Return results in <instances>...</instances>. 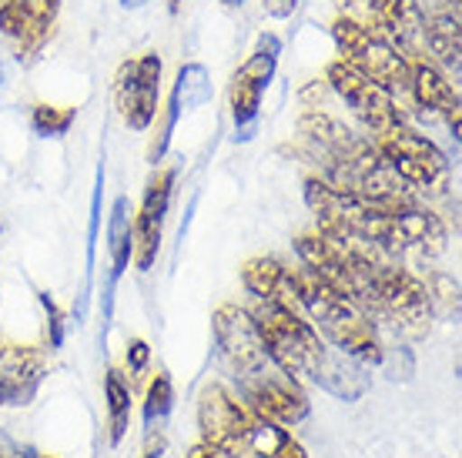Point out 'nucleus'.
<instances>
[{"instance_id": "7", "label": "nucleus", "mask_w": 462, "mask_h": 458, "mask_svg": "<svg viewBox=\"0 0 462 458\" xmlns=\"http://www.w3.org/2000/svg\"><path fill=\"white\" fill-rule=\"evenodd\" d=\"M332 37L342 60L352 64L358 74L375 80L382 91H389L395 101H409L412 97V78H409V58L382 34L379 27L365 21H352V17H338L332 23Z\"/></svg>"}, {"instance_id": "20", "label": "nucleus", "mask_w": 462, "mask_h": 458, "mask_svg": "<svg viewBox=\"0 0 462 458\" xmlns=\"http://www.w3.org/2000/svg\"><path fill=\"white\" fill-rule=\"evenodd\" d=\"M242 285L252 298H265L282 305V308L301 311L299 298H295V285H291V268H285L278 258H252V261H245Z\"/></svg>"}, {"instance_id": "27", "label": "nucleus", "mask_w": 462, "mask_h": 458, "mask_svg": "<svg viewBox=\"0 0 462 458\" xmlns=\"http://www.w3.org/2000/svg\"><path fill=\"white\" fill-rule=\"evenodd\" d=\"M379 368L393 381H409L412 371H416V358H412V352H409L405 344H385V348H382Z\"/></svg>"}, {"instance_id": "25", "label": "nucleus", "mask_w": 462, "mask_h": 458, "mask_svg": "<svg viewBox=\"0 0 462 458\" xmlns=\"http://www.w3.org/2000/svg\"><path fill=\"white\" fill-rule=\"evenodd\" d=\"M78 121V107H54V104H37L31 111V127L41 138H64L70 124Z\"/></svg>"}, {"instance_id": "37", "label": "nucleus", "mask_w": 462, "mask_h": 458, "mask_svg": "<svg viewBox=\"0 0 462 458\" xmlns=\"http://www.w3.org/2000/svg\"><path fill=\"white\" fill-rule=\"evenodd\" d=\"M178 7H181V0H168V11L178 14Z\"/></svg>"}, {"instance_id": "31", "label": "nucleus", "mask_w": 462, "mask_h": 458, "mask_svg": "<svg viewBox=\"0 0 462 458\" xmlns=\"http://www.w3.org/2000/svg\"><path fill=\"white\" fill-rule=\"evenodd\" d=\"M295 11V0H268V14H275V17H289Z\"/></svg>"}, {"instance_id": "19", "label": "nucleus", "mask_w": 462, "mask_h": 458, "mask_svg": "<svg viewBox=\"0 0 462 458\" xmlns=\"http://www.w3.org/2000/svg\"><path fill=\"white\" fill-rule=\"evenodd\" d=\"M208 101H211L208 70L201 68V64H185V68L178 70V80H174L171 104H168V117H164L162 138L154 141V148H151V160H154V164H158V160L168 154V144H171L174 124H178L181 111H195V107H205Z\"/></svg>"}, {"instance_id": "35", "label": "nucleus", "mask_w": 462, "mask_h": 458, "mask_svg": "<svg viewBox=\"0 0 462 458\" xmlns=\"http://www.w3.org/2000/svg\"><path fill=\"white\" fill-rule=\"evenodd\" d=\"M121 4H125L127 11H138V7H144V4H148V0H121Z\"/></svg>"}, {"instance_id": "2", "label": "nucleus", "mask_w": 462, "mask_h": 458, "mask_svg": "<svg viewBox=\"0 0 462 458\" xmlns=\"http://www.w3.org/2000/svg\"><path fill=\"white\" fill-rule=\"evenodd\" d=\"M305 201L315 215V231L328 238L365 244L389 258L419 254L436 258L446 252V221L422 207L412 195H358L325 184L322 178L305 181Z\"/></svg>"}, {"instance_id": "18", "label": "nucleus", "mask_w": 462, "mask_h": 458, "mask_svg": "<svg viewBox=\"0 0 462 458\" xmlns=\"http://www.w3.org/2000/svg\"><path fill=\"white\" fill-rule=\"evenodd\" d=\"M228 455L235 458H309L305 448L291 438L289 428L268 422L262 415H248L245 428L238 432L235 445L228 448Z\"/></svg>"}, {"instance_id": "8", "label": "nucleus", "mask_w": 462, "mask_h": 458, "mask_svg": "<svg viewBox=\"0 0 462 458\" xmlns=\"http://www.w3.org/2000/svg\"><path fill=\"white\" fill-rule=\"evenodd\" d=\"M365 138L375 144V151L382 154V160L395 171V178L405 188H416V191H429L432 184H439L446 178L449 160L432 141L409 124L405 114H395L382 124L369 127Z\"/></svg>"}, {"instance_id": "15", "label": "nucleus", "mask_w": 462, "mask_h": 458, "mask_svg": "<svg viewBox=\"0 0 462 458\" xmlns=\"http://www.w3.org/2000/svg\"><path fill=\"white\" fill-rule=\"evenodd\" d=\"M47 371V355L34 344L0 342V408L27 405L34 398Z\"/></svg>"}, {"instance_id": "17", "label": "nucleus", "mask_w": 462, "mask_h": 458, "mask_svg": "<svg viewBox=\"0 0 462 458\" xmlns=\"http://www.w3.org/2000/svg\"><path fill=\"white\" fill-rule=\"evenodd\" d=\"M409 78H412V101L426 111V114H439L452 131V141H459V121L462 104L459 91L452 87L439 68H432L429 60L416 58L409 60Z\"/></svg>"}, {"instance_id": "38", "label": "nucleus", "mask_w": 462, "mask_h": 458, "mask_svg": "<svg viewBox=\"0 0 462 458\" xmlns=\"http://www.w3.org/2000/svg\"><path fill=\"white\" fill-rule=\"evenodd\" d=\"M221 4H225V7H242L245 0H221Z\"/></svg>"}, {"instance_id": "6", "label": "nucleus", "mask_w": 462, "mask_h": 458, "mask_svg": "<svg viewBox=\"0 0 462 458\" xmlns=\"http://www.w3.org/2000/svg\"><path fill=\"white\" fill-rule=\"evenodd\" d=\"M291 285H295L301 315L319 328L325 342L338 348V352H346L348 358L362 362V365L379 368L385 342H382L379 325L358 308L356 301L346 298L338 288H332L305 264L291 271Z\"/></svg>"}, {"instance_id": "26", "label": "nucleus", "mask_w": 462, "mask_h": 458, "mask_svg": "<svg viewBox=\"0 0 462 458\" xmlns=\"http://www.w3.org/2000/svg\"><path fill=\"white\" fill-rule=\"evenodd\" d=\"M426 288H429V301H432V315H436V311L446 315V318H456V315H459V285H456L449 275L432 271Z\"/></svg>"}, {"instance_id": "28", "label": "nucleus", "mask_w": 462, "mask_h": 458, "mask_svg": "<svg viewBox=\"0 0 462 458\" xmlns=\"http://www.w3.org/2000/svg\"><path fill=\"white\" fill-rule=\"evenodd\" d=\"M148 362H151V348L144 338H131L127 342V352H125V365H127V379H131V389H134V381L148 371Z\"/></svg>"}, {"instance_id": "9", "label": "nucleus", "mask_w": 462, "mask_h": 458, "mask_svg": "<svg viewBox=\"0 0 462 458\" xmlns=\"http://www.w3.org/2000/svg\"><path fill=\"white\" fill-rule=\"evenodd\" d=\"M278 54H282V41L275 34H262L252 58L245 60L238 74L231 78V117H235V141H248L254 134V121L262 111V97H265L268 84L275 78Z\"/></svg>"}, {"instance_id": "10", "label": "nucleus", "mask_w": 462, "mask_h": 458, "mask_svg": "<svg viewBox=\"0 0 462 458\" xmlns=\"http://www.w3.org/2000/svg\"><path fill=\"white\" fill-rule=\"evenodd\" d=\"M162 58L158 54H141L127 60L117 70L115 97L121 107V117L131 131H148L158 114V91H162Z\"/></svg>"}, {"instance_id": "24", "label": "nucleus", "mask_w": 462, "mask_h": 458, "mask_svg": "<svg viewBox=\"0 0 462 458\" xmlns=\"http://www.w3.org/2000/svg\"><path fill=\"white\" fill-rule=\"evenodd\" d=\"M174 408V385L168 371H158L144 395V432H154Z\"/></svg>"}, {"instance_id": "34", "label": "nucleus", "mask_w": 462, "mask_h": 458, "mask_svg": "<svg viewBox=\"0 0 462 458\" xmlns=\"http://www.w3.org/2000/svg\"><path fill=\"white\" fill-rule=\"evenodd\" d=\"M17 455V448L7 442V435H0V458H14Z\"/></svg>"}, {"instance_id": "29", "label": "nucleus", "mask_w": 462, "mask_h": 458, "mask_svg": "<svg viewBox=\"0 0 462 458\" xmlns=\"http://www.w3.org/2000/svg\"><path fill=\"white\" fill-rule=\"evenodd\" d=\"M37 298H41V305H44V311H47V332H51V348H60V344H64V318H60V308L54 305V298H51L47 291H41Z\"/></svg>"}, {"instance_id": "3", "label": "nucleus", "mask_w": 462, "mask_h": 458, "mask_svg": "<svg viewBox=\"0 0 462 458\" xmlns=\"http://www.w3.org/2000/svg\"><path fill=\"white\" fill-rule=\"evenodd\" d=\"M211 332H215L221 365L238 389V398L254 415L282 428H291L309 418L312 412L309 391L272 358L248 311L238 305H221L211 318Z\"/></svg>"}, {"instance_id": "16", "label": "nucleus", "mask_w": 462, "mask_h": 458, "mask_svg": "<svg viewBox=\"0 0 462 458\" xmlns=\"http://www.w3.org/2000/svg\"><path fill=\"white\" fill-rule=\"evenodd\" d=\"M365 11L409 60L426 54V41H422L426 14L419 7V0H365Z\"/></svg>"}, {"instance_id": "12", "label": "nucleus", "mask_w": 462, "mask_h": 458, "mask_svg": "<svg viewBox=\"0 0 462 458\" xmlns=\"http://www.w3.org/2000/svg\"><path fill=\"white\" fill-rule=\"evenodd\" d=\"M174 178L178 171L174 168H162L144 188V201H141L138 215L131 221V234H134V254L131 261L138 271H151L154 261H158V252H162V231L164 218H168V205H171V191H174Z\"/></svg>"}, {"instance_id": "39", "label": "nucleus", "mask_w": 462, "mask_h": 458, "mask_svg": "<svg viewBox=\"0 0 462 458\" xmlns=\"http://www.w3.org/2000/svg\"><path fill=\"white\" fill-rule=\"evenodd\" d=\"M0 87H4V64H0Z\"/></svg>"}, {"instance_id": "30", "label": "nucleus", "mask_w": 462, "mask_h": 458, "mask_svg": "<svg viewBox=\"0 0 462 458\" xmlns=\"http://www.w3.org/2000/svg\"><path fill=\"white\" fill-rule=\"evenodd\" d=\"M185 458H235V455H228V452H221V448H215V445H205V442H198V445L188 448Z\"/></svg>"}, {"instance_id": "21", "label": "nucleus", "mask_w": 462, "mask_h": 458, "mask_svg": "<svg viewBox=\"0 0 462 458\" xmlns=\"http://www.w3.org/2000/svg\"><path fill=\"white\" fill-rule=\"evenodd\" d=\"M107 252H111V278H107V291H105V332H107V318H111L115 288H117V281H121V275L127 271V264H131V254H134V234H131L127 197H115L111 221H107Z\"/></svg>"}, {"instance_id": "22", "label": "nucleus", "mask_w": 462, "mask_h": 458, "mask_svg": "<svg viewBox=\"0 0 462 458\" xmlns=\"http://www.w3.org/2000/svg\"><path fill=\"white\" fill-rule=\"evenodd\" d=\"M422 41H426L429 54L439 60L442 68L452 70L459 78L462 68V41H459V14H436L426 17V31H422Z\"/></svg>"}, {"instance_id": "14", "label": "nucleus", "mask_w": 462, "mask_h": 458, "mask_svg": "<svg viewBox=\"0 0 462 458\" xmlns=\"http://www.w3.org/2000/svg\"><path fill=\"white\" fill-rule=\"evenodd\" d=\"M252 408L245 405L235 391H228L221 381H211L198 395V428H201V442L228 452L235 445L238 432L245 428Z\"/></svg>"}, {"instance_id": "5", "label": "nucleus", "mask_w": 462, "mask_h": 458, "mask_svg": "<svg viewBox=\"0 0 462 458\" xmlns=\"http://www.w3.org/2000/svg\"><path fill=\"white\" fill-rule=\"evenodd\" d=\"M299 134L325 184L358 195H409V188L382 160L375 144L346 127L338 117L309 111L299 121Z\"/></svg>"}, {"instance_id": "11", "label": "nucleus", "mask_w": 462, "mask_h": 458, "mask_svg": "<svg viewBox=\"0 0 462 458\" xmlns=\"http://www.w3.org/2000/svg\"><path fill=\"white\" fill-rule=\"evenodd\" d=\"M60 14V0H0V34L17 47L23 64L47 47Z\"/></svg>"}, {"instance_id": "4", "label": "nucleus", "mask_w": 462, "mask_h": 458, "mask_svg": "<svg viewBox=\"0 0 462 458\" xmlns=\"http://www.w3.org/2000/svg\"><path fill=\"white\" fill-rule=\"evenodd\" d=\"M245 311L252 315L254 328L272 352V358L291 379L312 381L322 391L336 395L338 401H358L372 389L365 365L332 348L301 311L282 308V305L265 298H252V305Z\"/></svg>"}, {"instance_id": "33", "label": "nucleus", "mask_w": 462, "mask_h": 458, "mask_svg": "<svg viewBox=\"0 0 462 458\" xmlns=\"http://www.w3.org/2000/svg\"><path fill=\"white\" fill-rule=\"evenodd\" d=\"M162 452H164V438H158V442H151L144 448V458H162Z\"/></svg>"}, {"instance_id": "1", "label": "nucleus", "mask_w": 462, "mask_h": 458, "mask_svg": "<svg viewBox=\"0 0 462 458\" xmlns=\"http://www.w3.org/2000/svg\"><path fill=\"white\" fill-rule=\"evenodd\" d=\"M301 264L352 298L375 325H385L405 338H426L432 325V301L429 288L412 275L399 258L352 244V241L328 238L322 231L301 234L295 241Z\"/></svg>"}, {"instance_id": "13", "label": "nucleus", "mask_w": 462, "mask_h": 458, "mask_svg": "<svg viewBox=\"0 0 462 458\" xmlns=\"http://www.w3.org/2000/svg\"><path fill=\"white\" fill-rule=\"evenodd\" d=\"M328 84H332L338 97L352 107V114L365 124V131L382 124V121H389V117H395V114H405L393 94L382 91L375 80H369L365 74H358L346 60H332V64H328Z\"/></svg>"}, {"instance_id": "23", "label": "nucleus", "mask_w": 462, "mask_h": 458, "mask_svg": "<svg viewBox=\"0 0 462 458\" xmlns=\"http://www.w3.org/2000/svg\"><path fill=\"white\" fill-rule=\"evenodd\" d=\"M105 405H107V442L121 445L131 428V381L125 371H105Z\"/></svg>"}, {"instance_id": "32", "label": "nucleus", "mask_w": 462, "mask_h": 458, "mask_svg": "<svg viewBox=\"0 0 462 458\" xmlns=\"http://www.w3.org/2000/svg\"><path fill=\"white\" fill-rule=\"evenodd\" d=\"M436 14H459V0H429Z\"/></svg>"}, {"instance_id": "36", "label": "nucleus", "mask_w": 462, "mask_h": 458, "mask_svg": "<svg viewBox=\"0 0 462 458\" xmlns=\"http://www.w3.org/2000/svg\"><path fill=\"white\" fill-rule=\"evenodd\" d=\"M14 458H54V455H41V452H21V448H17V455Z\"/></svg>"}]
</instances>
